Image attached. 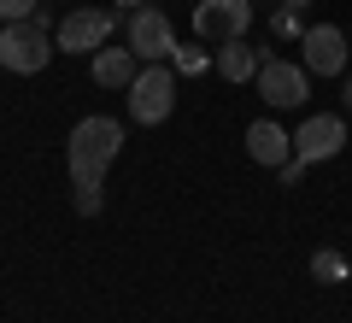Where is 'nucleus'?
I'll return each mask as SVG.
<instances>
[{
    "label": "nucleus",
    "instance_id": "obj_1",
    "mask_svg": "<svg viewBox=\"0 0 352 323\" xmlns=\"http://www.w3.org/2000/svg\"><path fill=\"white\" fill-rule=\"evenodd\" d=\"M124 153V124L118 118H82L65 141V165H71V183H106L112 159Z\"/></svg>",
    "mask_w": 352,
    "mask_h": 323
},
{
    "label": "nucleus",
    "instance_id": "obj_2",
    "mask_svg": "<svg viewBox=\"0 0 352 323\" xmlns=\"http://www.w3.org/2000/svg\"><path fill=\"white\" fill-rule=\"evenodd\" d=\"M176 106V65L170 59H153L135 71V83H129V118L135 124H164Z\"/></svg>",
    "mask_w": 352,
    "mask_h": 323
},
{
    "label": "nucleus",
    "instance_id": "obj_3",
    "mask_svg": "<svg viewBox=\"0 0 352 323\" xmlns=\"http://www.w3.org/2000/svg\"><path fill=\"white\" fill-rule=\"evenodd\" d=\"M53 59V36L41 30V18H18V24H0V65L18 76H36L47 71Z\"/></svg>",
    "mask_w": 352,
    "mask_h": 323
},
{
    "label": "nucleus",
    "instance_id": "obj_4",
    "mask_svg": "<svg viewBox=\"0 0 352 323\" xmlns=\"http://www.w3.org/2000/svg\"><path fill=\"white\" fill-rule=\"evenodd\" d=\"M194 30L206 41H241L252 30V0H194Z\"/></svg>",
    "mask_w": 352,
    "mask_h": 323
},
{
    "label": "nucleus",
    "instance_id": "obj_5",
    "mask_svg": "<svg viewBox=\"0 0 352 323\" xmlns=\"http://www.w3.org/2000/svg\"><path fill=\"white\" fill-rule=\"evenodd\" d=\"M340 147H346V118H340V112H317V118H305V124L294 129V159H300V165L335 159Z\"/></svg>",
    "mask_w": 352,
    "mask_h": 323
},
{
    "label": "nucleus",
    "instance_id": "obj_6",
    "mask_svg": "<svg viewBox=\"0 0 352 323\" xmlns=\"http://www.w3.org/2000/svg\"><path fill=\"white\" fill-rule=\"evenodd\" d=\"M252 83H258V94L270 106H305L311 100V71L305 65H288V59H264Z\"/></svg>",
    "mask_w": 352,
    "mask_h": 323
},
{
    "label": "nucleus",
    "instance_id": "obj_7",
    "mask_svg": "<svg viewBox=\"0 0 352 323\" xmlns=\"http://www.w3.org/2000/svg\"><path fill=\"white\" fill-rule=\"evenodd\" d=\"M112 24L118 18L106 12V6H76L59 24V53H100L106 41H112Z\"/></svg>",
    "mask_w": 352,
    "mask_h": 323
},
{
    "label": "nucleus",
    "instance_id": "obj_8",
    "mask_svg": "<svg viewBox=\"0 0 352 323\" xmlns=\"http://www.w3.org/2000/svg\"><path fill=\"white\" fill-rule=\"evenodd\" d=\"M129 48H135V59H170L176 53V30H170V18L159 12V6H135L129 12Z\"/></svg>",
    "mask_w": 352,
    "mask_h": 323
},
{
    "label": "nucleus",
    "instance_id": "obj_9",
    "mask_svg": "<svg viewBox=\"0 0 352 323\" xmlns=\"http://www.w3.org/2000/svg\"><path fill=\"white\" fill-rule=\"evenodd\" d=\"M300 65L311 76H340L346 71V36H340L335 24H311L300 36Z\"/></svg>",
    "mask_w": 352,
    "mask_h": 323
},
{
    "label": "nucleus",
    "instance_id": "obj_10",
    "mask_svg": "<svg viewBox=\"0 0 352 323\" xmlns=\"http://www.w3.org/2000/svg\"><path fill=\"white\" fill-rule=\"evenodd\" d=\"M247 153L258 165H270V171H282L294 159V136L282 124H270V118H258V124H247Z\"/></svg>",
    "mask_w": 352,
    "mask_h": 323
},
{
    "label": "nucleus",
    "instance_id": "obj_11",
    "mask_svg": "<svg viewBox=\"0 0 352 323\" xmlns=\"http://www.w3.org/2000/svg\"><path fill=\"white\" fill-rule=\"evenodd\" d=\"M88 59H94V83L100 88H129L135 83V48H100V53H88Z\"/></svg>",
    "mask_w": 352,
    "mask_h": 323
},
{
    "label": "nucleus",
    "instance_id": "obj_12",
    "mask_svg": "<svg viewBox=\"0 0 352 323\" xmlns=\"http://www.w3.org/2000/svg\"><path fill=\"white\" fill-rule=\"evenodd\" d=\"M258 48H247V36L241 41H223V48H217V71L229 76V83H247V76H258Z\"/></svg>",
    "mask_w": 352,
    "mask_h": 323
},
{
    "label": "nucleus",
    "instance_id": "obj_13",
    "mask_svg": "<svg viewBox=\"0 0 352 323\" xmlns=\"http://www.w3.org/2000/svg\"><path fill=\"white\" fill-rule=\"evenodd\" d=\"M346 271H352V259H340L335 247L311 253V276H317V282H346Z\"/></svg>",
    "mask_w": 352,
    "mask_h": 323
},
{
    "label": "nucleus",
    "instance_id": "obj_14",
    "mask_svg": "<svg viewBox=\"0 0 352 323\" xmlns=\"http://www.w3.org/2000/svg\"><path fill=\"white\" fill-rule=\"evenodd\" d=\"M71 188H76V211L94 218V211H100V183H71Z\"/></svg>",
    "mask_w": 352,
    "mask_h": 323
},
{
    "label": "nucleus",
    "instance_id": "obj_15",
    "mask_svg": "<svg viewBox=\"0 0 352 323\" xmlns=\"http://www.w3.org/2000/svg\"><path fill=\"white\" fill-rule=\"evenodd\" d=\"M170 65H176V71H206V48H176Z\"/></svg>",
    "mask_w": 352,
    "mask_h": 323
},
{
    "label": "nucleus",
    "instance_id": "obj_16",
    "mask_svg": "<svg viewBox=\"0 0 352 323\" xmlns=\"http://www.w3.org/2000/svg\"><path fill=\"white\" fill-rule=\"evenodd\" d=\"M0 18L18 24V18H36V0H0Z\"/></svg>",
    "mask_w": 352,
    "mask_h": 323
},
{
    "label": "nucleus",
    "instance_id": "obj_17",
    "mask_svg": "<svg viewBox=\"0 0 352 323\" xmlns=\"http://www.w3.org/2000/svg\"><path fill=\"white\" fill-rule=\"evenodd\" d=\"M276 176H282V188H300V176H305V165H300V159H288V165H282Z\"/></svg>",
    "mask_w": 352,
    "mask_h": 323
},
{
    "label": "nucleus",
    "instance_id": "obj_18",
    "mask_svg": "<svg viewBox=\"0 0 352 323\" xmlns=\"http://www.w3.org/2000/svg\"><path fill=\"white\" fill-rule=\"evenodd\" d=\"M118 6H129V12H135V6H153V0H118Z\"/></svg>",
    "mask_w": 352,
    "mask_h": 323
},
{
    "label": "nucleus",
    "instance_id": "obj_19",
    "mask_svg": "<svg viewBox=\"0 0 352 323\" xmlns=\"http://www.w3.org/2000/svg\"><path fill=\"white\" fill-rule=\"evenodd\" d=\"M346 112H352V76H346Z\"/></svg>",
    "mask_w": 352,
    "mask_h": 323
},
{
    "label": "nucleus",
    "instance_id": "obj_20",
    "mask_svg": "<svg viewBox=\"0 0 352 323\" xmlns=\"http://www.w3.org/2000/svg\"><path fill=\"white\" fill-rule=\"evenodd\" d=\"M282 6H294V12H300V6H305V0H282Z\"/></svg>",
    "mask_w": 352,
    "mask_h": 323
},
{
    "label": "nucleus",
    "instance_id": "obj_21",
    "mask_svg": "<svg viewBox=\"0 0 352 323\" xmlns=\"http://www.w3.org/2000/svg\"><path fill=\"white\" fill-rule=\"evenodd\" d=\"M346 282H352V271H346Z\"/></svg>",
    "mask_w": 352,
    "mask_h": 323
}]
</instances>
